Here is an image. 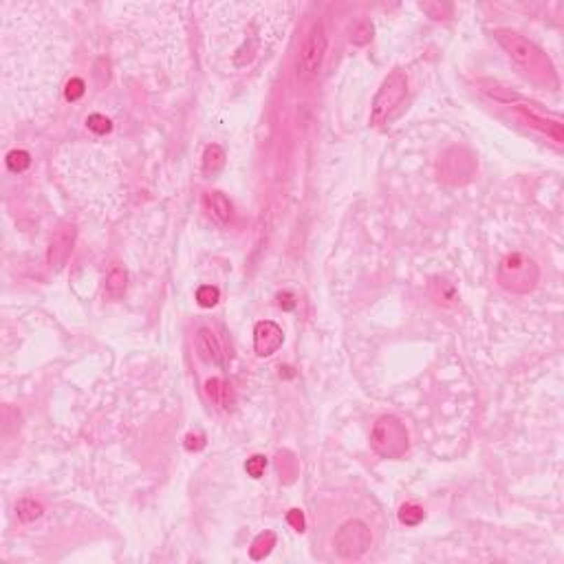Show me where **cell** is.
<instances>
[{
  "instance_id": "6da1fadb",
  "label": "cell",
  "mask_w": 564,
  "mask_h": 564,
  "mask_svg": "<svg viewBox=\"0 0 564 564\" xmlns=\"http://www.w3.org/2000/svg\"><path fill=\"white\" fill-rule=\"evenodd\" d=\"M494 36H496V42L507 51V55L527 75H531V80L546 84V86H558L556 67L551 64L549 55L542 49H538L531 40L511 32V29H498Z\"/></svg>"
},
{
  "instance_id": "7a4b0ae2",
  "label": "cell",
  "mask_w": 564,
  "mask_h": 564,
  "mask_svg": "<svg viewBox=\"0 0 564 564\" xmlns=\"http://www.w3.org/2000/svg\"><path fill=\"white\" fill-rule=\"evenodd\" d=\"M498 284L509 294L516 296H525L531 294L533 289L538 287L540 280V267L536 261L521 252H511L507 256H502V261L498 263L496 271Z\"/></svg>"
},
{
  "instance_id": "3957f363",
  "label": "cell",
  "mask_w": 564,
  "mask_h": 564,
  "mask_svg": "<svg viewBox=\"0 0 564 564\" xmlns=\"http://www.w3.org/2000/svg\"><path fill=\"white\" fill-rule=\"evenodd\" d=\"M371 448L382 459H401L410 448V436L399 417L382 415L371 430Z\"/></svg>"
},
{
  "instance_id": "277c9868",
  "label": "cell",
  "mask_w": 564,
  "mask_h": 564,
  "mask_svg": "<svg viewBox=\"0 0 564 564\" xmlns=\"http://www.w3.org/2000/svg\"><path fill=\"white\" fill-rule=\"evenodd\" d=\"M408 95V75L401 69H394L388 73L371 106V124L382 126L384 121L392 117V113L399 109L401 102Z\"/></svg>"
},
{
  "instance_id": "5b68a950",
  "label": "cell",
  "mask_w": 564,
  "mask_h": 564,
  "mask_svg": "<svg viewBox=\"0 0 564 564\" xmlns=\"http://www.w3.org/2000/svg\"><path fill=\"white\" fill-rule=\"evenodd\" d=\"M326 47H329V38L324 32L322 22H313L307 38H304L300 53H298V64H296V73L300 82H311L315 75L322 69L324 55H326Z\"/></svg>"
},
{
  "instance_id": "8992f818",
  "label": "cell",
  "mask_w": 564,
  "mask_h": 564,
  "mask_svg": "<svg viewBox=\"0 0 564 564\" xmlns=\"http://www.w3.org/2000/svg\"><path fill=\"white\" fill-rule=\"evenodd\" d=\"M373 546V531L364 521H346L333 536L335 553L344 560H359Z\"/></svg>"
},
{
  "instance_id": "52a82bcc",
  "label": "cell",
  "mask_w": 564,
  "mask_h": 564,
  "mask_svg": "<svg viewBox=\"0 0 564 564\" xmlns=\"http://www.w3.org/2000/svg\"><path fill=\"white\" fill-rule=\"evenodd\" d=\"M75 238H78V227L73 223H60L57 230L53 232L47 249V265L51 271H62L64 265L75 247Z\"/></svg>"
},
{
  "instance_id": "ba28073f",
  "label": "cell",
  "mask_w": 564,
  "mask_h": 564,
  "mask_svg": "<svg viewBox=\"0 0 564 564\" xmlns=\"http://www.w3.org/2000/svg\"><path fill=\"white\" fill-rule=\"evenodd\" d=\"M284 344L282 329L273 319H261L254 326V350L258 357H271Z\"/></svg>"
},
{
  "instance_id": "9c48e42d",
  "label": "cell",
  "mask_w": 564,
  "mask_h": 564,
  "mask_svg": "<svg viewBox=\"0 0 564 564\" xmlns=\"http://www.w3.org/2000/svg\"><path fill=\"white\" fill-rule=\"evenodd\" d=\"M194 346H196V355L201 357V362H205V364H221V359H223L221 342L216 340V335H214V331H212V329L201 326L199 331H196Z\"/></svg>"
},
{
  "instance_id": "30bf717a",
  "label": "cell",
  "mask_w": 564,
  "mask_h": 564,
  "mask_svg": "<svg viewBox=\"0 0 564 564\" xmlns=\"http://www.w3.org/2000/svg\"><path fill=\"white\" fill-rule=\"evenodd\" d=\"M203 209L207 212V216L212 221H216L219 225H227L232 219V201L227 199L223 192H205L203 194Z\"/></svg>"
},
{
  "instance_id": "8fae6325",
  "label": "cell",
  "mask_w": 564,
  "mask_h": 564,
  "mask_svg": "<svg viewBox=\"0 0 564 564\" xmlns=\"http://www.w3.org/2000/svg\"><path fill=\"white\" fill-rule=\"evenodd\" d=\"M428 291H430V298L439 304V307H443V309H452L459 304V291H456V287L446 280V278H432L430 284H428Z\"/></svg>"
},
{
  "instance_id": "7c38bea8",
  "label": "cell",
  "mask_w": 564,
  "mask_h": 564,
  "mask_svg": "<svg viewBox=\"0 0 564 564\" xmlns=\"http://www.w3.org/2000/svg\"><path fill=\"white\" fill-rule=\"evenodd\" d=\"M225 150L219 144H209L203 152V177L214 179L225 167Z\"/></svg>"
},
{
  "instance_id": "4fadbf2b",
  "label": "cell",
  "mask_w": 564,
  "mask_h": 564,
  "mask_svg": "<svg viewBox=\"0 0 564 564\" xmlns=\"http://www.w3.org/2000/svg\"><path fill=\"white\" fill-rule=\"evenodd\" d=\"M126 287H128V273H126V269L119 267V265H113L109 269V273H106V282H104L106 296H109V298L124 296Z\"/></svg>"
},
{
  "instance_id": "5bb4252c",
  "label": "cell",
  "mask_w": 564,
  "mask_h": 564,
  "mask_svg": "<svg viewBox=\"0 0 564 564\" xmlns=\"http://www.w3.org/2000/svg\"><path fill=\"white\" fill-rule=\"evenodd\" d=\"M16 516H18V521L25 523V525L36 523L44 516V505L40 500L32 498V496H25V498H20L16 502Z\"/></svg>"
},
{
  "instance_id": "9a60e30c",
  "label": "cell",
  "mask_w": 564,
  "mask_h": 564,
  "mask_svg": "<svg viewBox=\"0 0 564 564\" xmlns=\"http://www.w3.org/2000/svg\"><path fill=\"white\" fill-rule=\"evenodd\" d=\"M518 113H521L531 126H536V128H540L542 132H546V135H551L553 139L560 144L562 142V128H560V124L558 121H546V119H542V117H538L536 113L533 111H529L527 106H521V109H518Z\"/></svg>"
},
{
  "instance_id": "2e32d148",
  "label": "cell",
  "mask_w": 564,
  "mask_h": 564,
  "mask_svg": "<svg viewBox=\"0 0 564 564\" xmlns=\"http://www.w3.org/2000/svg\"><path fill=\"white\" fill-rule=\"evenodd\" d=\"M273 546H276V533L263 531V533H258L256 540L252 542L249 556H252V560H265L273 551Z\"/></svg>"
},
{
  "instance_id": "e0dca14e",
  "label": "cell",
  "mask_w": 564,
  "mask_h": 564,
  "mask_svg": "<svg viewBox=\"0 0 564 564\" xmlns=\"http://www.w3.org/2000/svg\"><path fill=\"white\" fill-rule=\"evenodd\" d=\"M227 392H230V386H227L223 379H219V377H212V379H207V382H205V394L216 406L230 408V406H227Z\"/></svg>"
},
{
  "instance_id": "ac0fdd59",
  "label": "cell",
  "mask_w": 564,
  "mask_h": 564,
  "mask_svg": "<svg viewBox=\"0 0 564 564\" xmlns=\"http://www.w3.org/2000/svg\"><path fill=\"white\" fill-rule=\"evenodd\" d=\"M399 523L401 525H406V527H417L423 518H425V511H423V507H419V505H415V502H406V505H401L399 507Z\"/></svg>"
},
{
  "instance_id": "d6986e66",
  "label": "cell",
  "mask_w": 564,
  "mask_h": 564,
  "mask_svg": "<svg viewBox=\"0 0 564 564\" xmlns=\"http://www.w3.org/2000/svg\"><path fill=\"white\" fill-rule=\"evenodd\" d=\"M219 300H221V291H219V287L203 284V287H199V291H196V302H199V307H203V309H212V307H216Z\"/></svg>"
},
{
  "instance_id": "ffe728a7",
  "label": "cell",
  "mask_w": 564,
  "mask_h": 564,
  "mask_svg": "<svg viewBox=\"0 0 564 564\" xmlns=\"http://www.w3.org/2000/svg\"><path fill=\"white\" fill-rule=\"evenodd\" d=\"M5 161L11 172H25L27 167L32 165V155H29L27 150H11Z\"/></svg>"
},
{
  "instance_id": "44dd1931",
  "label": "cell",
  "mask_w": 564,
  "mask_h": 564,
  "mask_svg": "<svg viewBox=\"0 0 564 564\" xmlns=\"http://www.w3.org/2000/svg\"><path fill=\"white\" fill-rule=\"evenodd\" d=\"M373 40V25L371 22H366L362 20L355 29H353V34H350V42L355 44V47H364L366 42H371Z\"/></svg>"
},
{
  "instance_id": "7402d4cb",
  "label": "cell",
  "mask_w": 564,
  "mask_h": 564,
  "mask_svg": "<svg viewBox=\"0 0 564 564\" xmlns=\"http://www.w3.org/2000/svg\"><path fill=\"white\" fill-rule=\"evenodd\" d=\"M86 126H88V130H93L95 135H106V132H111V130H113L111 119H109V117H104V115H99V113L88 115V117H86Z\"/></svg>"
},
{
  "instance_id": "603a6c76",
  "label": "cell",
  "mask_w": 564,
  "mask_h": 564,
  "mask_svg": "<svg viewBox=\"0 0 564 564\" xmlns=\"http://www.w3.org/2000/svg\"><path fill=\"white\" fill-rule=\"evenodd\" d=\"M265 467H267V456H263V454L249 456L247 463H245V472L252 479H261L265 474Z\"/></svg>"
},
{
  "instance_id": "cb8c5ba5",
  "label": "cell",
  "mask_w": 564,
  "mask_h": 564,
  "mask_svg": "<svg viewBox=\"0 0 564 564\" xmlns=\"http://www.w3.org/2000/svg\"><path fill=\"white\" fill-rule=\"evenodd\" d=\"M84 93H86V84H84V80H80V78H71V80L67 82V86H64V97H67L69 102H78Z\"/></svg>"
},
{
  "instance_id": "d4e9b609",
  "label": "cell",
  "mask_w": 564,
  "mask_h": 564,
  "mask_svg": "<svg viewBox=\"0 0 564 564\" xmlns=\"http://www.w3.org/2000/svg\"><path fill=\"white\" fill-rule=\"evenodd\" d=\"M287 523L294 527V531L302 533L304 529H307V521H304V514L302 509H289L287 511Z\"/></svg>"
},
{
  "instance_id": "484cf974",
  "label": "cell",
  "mask_w": 564,
  "mask_h": 564,
  "mask_svg": "<svg viewBox=\"0 0 564 564\" xmlns=\"http://www.w3.org/2000/svg\"><path fill=\"white\" fill-rule=\"evenodd\" d=\"M183 446H186V450H190V452H199L205 448V436L203 434H188L186 441H183Z\"/></svg>"
},
{
  "instance_id": "4316f807",
  "label": "cell",
  "mask_w": 564,
  "mask_h": 564,
  "mask_svg": "<svg viewBox=\"0 0 564 564\" xmlns=\"http://www.w3.org/2000/svg\"><path fill=\"white\" fill-rule=\"evenodd\" d=\"M278 307L284 309V311L296 309V296H294L291 291H282V294H278Z\"/></svg>"
}]
</instances>
